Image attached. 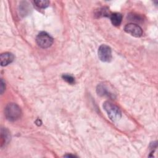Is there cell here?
I'll return each instance as SVG.
<instances>
[{"mask_svg":"<svg viewBox=\"0 0 158 158\" xmlns=\"http://www.w3.org/2000/svg\"><path fill=\"white\" fill-rule=\"evenodd\" d=\"M21 109L20 107L15 103L8 104L4 109V115L9 121H15L20 117Z\"/></svg>","mask_w":158,"mask_h":158,"instance_id":"obj_1","label":"cell"},{"mask_svg":"<svg viewBox=\"0 0 158 158\" xmlns=\"http://www.w3.org/2000/svg\"><path fill=\"white\" fill-rule=\"evenodd\" d=\"M103 108L107 112L109 117L113 122L118 120L122 116L119 108L110 101H106L103 104Z\"/></svg>","mask_w":158,"mask_h":158,"instance_id":"obj_2","label":"cell"},{"mask_svg":"<svg viewBox=\"0 0 158 158\" xmlns=\"http://www.w3.org/2000/svg\"><path fill=\"white\" fill-rule=\"evenodd\" d=\"M37 44L42 48H48L53 43V38L44 31L40 32L36 38Z\"/></svg>","mask_w":158,"mask_h":158,"instance_id":"obj_3","label":"cell"},{"mask_svg":"<svg viewBox=\"0 0 158 158\" xmlns=\"http://www.w3.org/2000/svg\"><path fill=\"white\" fill-rule=\"evenodd\" d=\"M98 57L102 62H109L112 59V51L106 44H102L98 49Z\"/></svg>","mask_w":158,"mask_h":158,"instance_id":"obj_4","label":"cell"},{"mask_svg":"<svg viewBox=\"0 0 158 158\" xmlns=\"http://www.w3.org/2000/svg\"><path fill=\"white\" fill-rule=\"evenodd\" d=\"M124 30L127 33L135 37H140L143 35V30L141 28L135 23L127 24L124 27Z\"/></svg>","mask_w":158,"mask_h":158,"instance_id":"obj_5","label":"cell"},{"mask_svg":"<svg viewBox=\"0 0 158 158\" xmlns=\"http://www.w3.org/2000/svg\"><path fill=\"white\" fill-rule=\"evenodd\" d=\"M14 59V56L10 52H4L1 54L0 60L1 65L2 66H6L12 62Z\"/></svg>","mask_w":158,"mask_h":158,"instance_id":"obj_6","label":"cell"},{"mask_svg":"<svg viewBox=\"0 0 158 158\" xmlns=\"http://www.w3.org/2000/svg\"><path fill=\"white\" fill-rule=\"evenodd\" d=\"M10 139V135L9 134V131L6 129L2 128L1 130V146L2 147L4 144H7Z\"/></svg>","mask_w":158,"mask_h":158,"instance_id":"obj_7","label":"cell"},{"mask_svg":"<svg viewBox=\"0 0 158 158\" xmlns=\"http://www.w3.org/2000/svg\"><path fill=\"white\" fill-rule=\"evenodd\" d=\"M110 21L113 25L119 26L122 20V15L120 13H113L110 15Z\"/></svg>","mask_w":158,"mask_h":158,"instance_id":"obj_8","label":"cell"},{"mask_svg":"<svg viewBox=\"0 0 158 158\" xmlns=\"http://www.w3.org/2000/svg\"><path fill=\"white\" fill-rule=\"evenodd\" d=\"M33 2L36 6L43 9L48 7L49 5V1L47 0H35Z\"/></svg>","mask_w":158,"mask_h":158,"instance_id":"obj_9","label":"cell"},{"mask_svg":"<svg viewBox=\"0 0 158 158\" xmlns=\"http://www.w3.org/2000/svg\"><path fill=\"white\" fill-rule=\"evenodd\" d=\"M97 93L98 94L101 96H110L112 94H109V92L107 90V89L103 85H98L97 87Z\"/></svg>","mask_w":158,"mask_h":158,"instance_id":"obj_10","label":"cell"},{"mask_svg":"<svg viewBox=\"0 0 158 158\" xmlns=\"http://www.w3.org/2000/svg\"><path fill=\"white\" fill-rule=\"evenodd\" d=\"M64 80L69 84H73L75 83V78L73 76L69 74H64L62 76Z\"/></svg>","mask_w":158,"mask_h":158,"instance_id":"obj_11","label":"cell"},{"mask_svg":"<svg viewBox=\"0 0 158 158\" xmlns=\"http://www.w3.org/2000/svg\"><path fill=\"white\" fill-rule=\"evenodd\" d=\"M5 88H6L5 81H4V80L2 78H1V94H2V93L4 92Z\"/></svg>","mask_w":158,"mask_h":158,"instance_id":"obj_12","label":"cell"},{"mask_svg":"<svg viewBox=\"0 0 158 158\" xmlns=\"http://www.w3.org/2000/svg\"><path fill=\"white\" fill-rule=\"evenodd\" d=\"M64 157H76L75 156H74V155H71V154H66V155H65L64 156Z\"/></svg>","mask_w":158,"mask_h":158,"instance_id":"obj_13","label":"cell"}]
</instances>
